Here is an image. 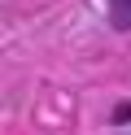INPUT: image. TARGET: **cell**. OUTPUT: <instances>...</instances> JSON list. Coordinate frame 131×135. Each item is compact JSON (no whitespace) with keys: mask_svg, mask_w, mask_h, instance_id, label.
<instances>
[{"mask_svg":"<svg viewBox=\"0 0 131 135\" xmlns=\"http://www.w3.org/2000/svg\"><path fill=\"white\" fill-rule=\"evenodd\" d=\"M109 22L118 31H131V0H109Z\"/></svg>","mask_w":131,"mask_h":135,"instance_id":"1","label":"cell"}]
</instances>
